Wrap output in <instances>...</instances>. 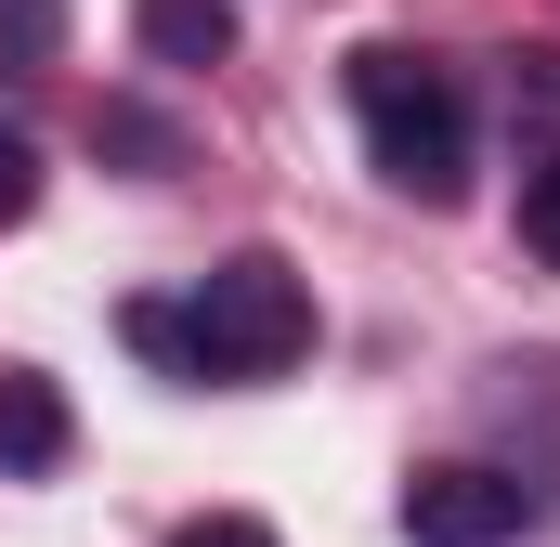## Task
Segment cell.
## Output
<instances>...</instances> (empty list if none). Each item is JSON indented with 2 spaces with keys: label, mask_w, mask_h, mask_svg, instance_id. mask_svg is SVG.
<instances>
[{
  "label": "cell",
  "mask_w": 560,
  "mask_h": 547,
  "mask_svg": "<svg viewBox=\"0 0 560 547\" xmlns=\"http://www.w3.org/2000/svg\"><path fill=\"white\" fill-rule=\"evenodd\" d=\"M26 209H39V143L0 131V222H26Z\"/></svg>",
  "instance_id": "30bf717a"
},
{
  "label": "cell",
  "mask_w": 560,
  "mask_h": 547,
  "mask_svg": "<svg viewBox=\"0 0 560 547\" xmlns=\"http://www.w3.org/2000/svg\"><path fill=\"white\" fill-rule=\"evenodd\" d=\"M131 26L156 66H222L235 53V0H131Z\"/></svg>",
  "instance_id": "5b68a950"
},
{
  "label": "cell",
  "mask_w": 560,
  "mask_h": 547,
  "mask_svg": "<svg viewBox=\"0 0 560 547\" xmlns=\"http://www.w3.org/2000/svg\"><path fill=\"white\" fill-rule=\"evenodd\" d=\"M66 443H79L66 392L39 365H0V469H66Z\"/></svg>",
  "instance_id": "277c9868"
},
{
  "label": "cell",
  "mask_w": 560,
  "mask_h": 547,
  "mask_svg": "<svg viewBox=\"0 0 560 547\" xmlns=\"http://www.w3.org/2000/svg\"><path fill=\"white\" fill-rule=\"evenodd\" d=\"M405 535L418 547H509L522 535V482L509 469H418L405 482Z\"/></svg>",
  "instance_id": "3957f363"
},
{
  "label": "cell",
  "mask_w": 560,
  "mask_h": 547,
  "mask_svg": "<svg viewBox=\"0 0 560 547\" xmlns=\"http://www.w3.org/2000/svg\"><path fill=\"white\" fill-rule=\"evenodd\" d=\"M118 326H131V352H143V365H170V379H196V326H183L170 300H131Z\"/></svg>",
  "instance_id": "8992f818"
},
{
  "label": "cell",
  "mask_w": 560,
  "mask_h": 547,
  "mask_svg": "<svg viewBox=\"0 0 560 547\" xmlns=\"http://www.w3.org/2000/svg\"><path fill=\"white\" fill-rule=\"evenodd\" d=\"M92 131L118 143V156H156V170H170V156H183V143H170V118H143V105H105V118H92Z\"/></svg>",
  "instance_id": "9c48e42d"
},
{
  "label": "cell",
  "mask_w": 560,
  "mask_h": 547,
  "mask_svg": "<svg viewBox=\"0 0 560 547\" xmlns=\"http://www.w3.org/2000/svg\"><path fill=\"white\" fill-rule=\"evenodd\" d=\"M183 547H275V522H248V509H209Z\"/></svg>",
  "instance_id": "8fae6325"
},
{
  "label": "cell",
  "mask_w": 560,
  "mask_h": 547,
  "mask_svg": "<svg viewBox=\"0 0 560 547\" xmlns=\"http://www.w3.org/2000/svg\"><path fill=\"white\" fill-rule=\"evenodd\" d=\"M0 53L13 66H52L66 53V0H0Z\"/></svg>",
  "instance_id": "52a82bcc"
},
{
  "label": "cell",
  "mask_w": 560,
  "mask_h": 547,
  "mask_svg": "<svg viewBox=\"0 0 560 547\" xmlns=\"http://www.w3.org/2000/svg\"><path fill=\"white\" fill-rule=\"evenodd\" d=\"M183 326H196V379H275V365L313 352V287L275 248H235V261H209V287L183 300Z\"/></svg>",
  "instance_id": "7a4b0ae2"
},
{
  "label": "cell",
  "mask_w": 560,
  "mask_h": 547,
  "mask_svg": "<svg viewBox=\"0 0 560 547\" xmlns=\"http://www.w3.org/2000/svg\"><path fill=\"white\" fill-rule=\"evenodd\" d=\"M352 118H365V156H378V183H405L418 209H456V183H469V92L418 66V53H352Z\"/></svg>",
  "instance_id": "6da1fadb"
},
{
  "label": "cell",
  "mask_w": 560,
  "mask_h": 547,
  "mask_svg": "<svg viewBox=\"0 0 560 547\" xmlns=\"http://www.w3.org/2000/svg\"><path fill=\"white\" fill-rule=\"evenodd\" d=\"M522 248L560 274V156H535V170H522Z\"/></svg>",
  "instance_id": "ba28073f"
}]
</instances>
